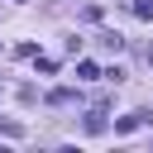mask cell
<instances>
[{"label": "cell", "instance_id": "1", "mask_svg": "<svg viewBox=\"0 0 153 153\" xmlns=\"http://www.w3.org/2000/svg\"><path fill=\"white\" fill-rule=\"evenodd\" d=\"M139 124H153V115H148V110H134V115H120V120H115V134H129V129H139Z\"/></svg>", "mask_w": 153, "mask_h": 153}, {"label": "cell", "instance_id": "2", "mask_svg": "<svg viewBox=\"0 0 153 153\" xmlns=\"http://www.w3.org/2000/svg\"><path fill=\"white\" fill-rule=\"evenodd\" d=\"M86 129H91V134H100V129H105V100H96V105H91V115H86Z\"/></svg>", "mask_w": 153, "mask_h": 153}, {"label": "cell", "instance_id": "3", "mask_svg": "<svg viewBox=\"0 0 153 153\" xmlns=\"http://www.w3.org/2000/svg\"><path fill=\"white\" fill-rule=\"evenodd\" d=\"M72 100H76V91H72V86H57V91L48 96V105H72Z\"/></svg>", "mask_w": 153, "mask_h": 153}, {"label": "cell", "instance_id": "4", "mask_svg": "<svg viewBox=\"0 0 153 153\" xmlns=\"http://www.w3.org/2000/svg\"><path fill=\"white\" fill-rule=\"evenodd\" d=\"M76 76H81V81H96L100 67H96V62H76Z\"/></svg>", "mask_w": 153, "mask_h": 153}, {"label": "cell", "instance_id": "5", "mask_svg": "<svg viewBox=\"0 0 153 153\" xmlns=\"http://www.w3.org/2000/svg\"><path fill=\"white\" fill-rule=\"evenodd\" d=\"M134 14L139 19H153V0H134Z\"/></svg>", "mask_w": 153, "mask_h": 153}, {"label": "cell", "instance_id": "6", "mask_svg": "<svg viewBox=\"0 0 153 153\" xmlns=\"http://www.w3.org/2000/svg\"><path fill=\"white\" fill-rule=\"evenodd\" d=\"M148 67H153V48H148Z\"/></svg>", "mask_w": 153, "mask_h": 153}, {"label": "cell", "instance_id": "7", "mask_svg": "<svg viewBox=\"0 0 153 153\" xmlns=\"http://www.w3.org/2000/svg\"><path fill=\"white\" fill-rule=\"evenodd\" d=\"M14 5H24V0H14Z\"/></svg>", "mask_w": 153, "mask_h": 153}]
</instances>
